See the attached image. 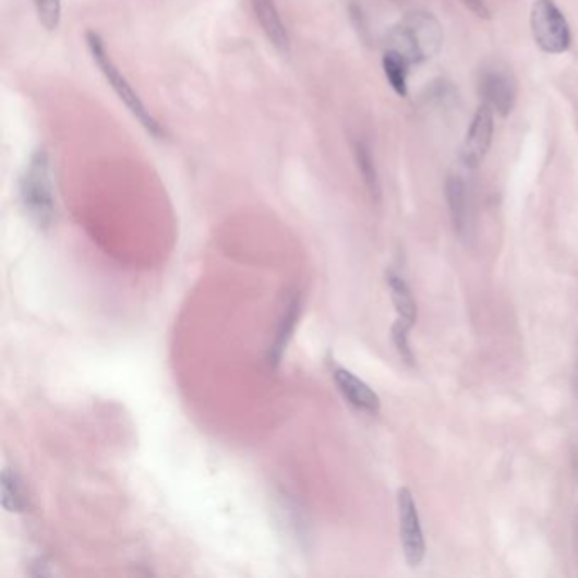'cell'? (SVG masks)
Listing matches in <instances>:
<instances>
[{"label":"cell","mask_w":578,"mask_h":578,"mask_svg":"<svg viewBox=\"0 0 578 578\" xmlns=\"http://www.w3.org/2000/svg\"><path fill=\"white\" fill-rule=\"evenodd\" d=\"M20 197L24 213L33 225L48 229L57 217L53 171L50 155L38 148L29 156L20 177Z\"/></svg>","instance_id":"cell-1"},{"label":"cell","mask_w":578,"mask_h":578,"mask_svg":"<svg viewBox=\"0 0 578 578\" xmlns=\"http://www.w3.org/2000/svg\"><path fill=\"white\" fill-rule=\"evenodd\" d=\"M443 27L426 11L409 12L387 36V51L399 55L409 67L431 60L442 50Z\"/></svg>","instance_id":"cell-2"},{"label":"cell","mask_w":578,"mask_h":578,"mask_svg":"<svg viewBox=\"0 0 578 578\" xmlns=\"http://www.w3.org/2000/svg\"><path fill=\"white\" fill-rule=\"evenodd\" d=\"M85 43H87L88 53H91L92 60L99 67L100 73H103L107 84L111 85L112 91L116 92V96L127 106L128 111L133 115V118L137 119V122L145 128L146 133L158 137V140L167 136L165 128L153 118L152 112L148 111V107L145 106L142 97L137 96V92L134 91L127 75L116 65L111 55L107 51L106 45H104V39L97 33H94V31H88L87 35H85Z\"/></svg>","instance_id":"cell-3"},{"label":"cell","mask_w":578,"mask_h":578,"mask_svg":"<svg viewBox=\"0 0 578 578\" xmlns=\"http://www.w3.org/2000/svg\"><path fill=\"white\" fill-rule=\"evenodd\" d=\"M531 31L544 53L559 55L570 48L571 31L553 0H537L531 9Z\"/></svg>","instance_id":"cell-4"},{"label":"cell","mask_w":578,"mask_h":578,"mask_svg":"<svg viewBox=\"0 0 578 578\" xmlns=\"http://www.w3.org/2000/svg\"><path fill=\"white\" fill-rule=\"evenodd\" d=\"M397 509H399L404 558L409 567H419L426 555V541H424L423 528L419 521L414 495L409 489L402 487L397 494Z\"/></svg>","instance_id":"cell-5"},{"label":"cell","mask_w":578,"mask_h":578,"mask_svg":"<svg viewBox=\"0 0 578 578\" xmlns=\"http://www.w3.org/2000/svg\"><path fill=\"white\" fill-rule=\"evenodd\" d=\"M494 109L487 104H482L473 116L472 124L468 128L460 158L465 167L477 168L485 160L492 140H494Z\"/></svg>","instance_id":"cell-6"},{"label":"cell","mask_w":578,"mask_h":578,"mask_svg":"<svg viewBox=\"0 0 578 578\" xmlns=\"http://www.w3.org/2000/svg\"><path fill=\"white\" fill-rule=\"evenodd\" d=\"M479 91L483 104L491 106L494 112L501 116L510 115L516 104V84L507 70L497 67L485 70L480 76Z\"/></svg>","instance_id":"cell-7"},{"label":"cell","mask_w":578,"mask_h":578,"mask_svg":"<svg viewBox=\"0 0 578 578\" xmlns=\"http://www.w3.org/2000/svg\"><path fill=\"white\" fill-rule=\"evenodd\" d=\"M333 381L342 397L360 411L369 412V414H377L381 411V399L377 394L373 393V388L369 384L358 378L350 370L336 366L333 370Z\"/></svg>","instance_id":"cell-8"},{"label":"cell","mask_w":578,"mask_h":578,"mask_svg":"<svg viewBox=\"0 0 578 578\" xmlns=\"http://www.w3.org/2000/svg\"><path fill=\"white\" fill-rule=\"evenodd\" d=\"M256 21L262 26L268 41L280 51H289L290 39L284 24L282 15L278 11L277 0H252Z\"/></svg>","instance_id":"cell-9"},{"label":"cell","mask_w":578,"mask_h":578,"mask_svg":"<svg viewBox=\"0 0 578 578\" xmlns=\"http://www.w3.org/2000/svg\"><path fill=\"white\" fill-rule=\"evenodd\" d=\"M387 286L390 289V297H393L394 305H396L397 316L404 324L409 327L414 326L418 321V305H416L414 296L411 289L400 275L396 272H388Z\"/></svg>","instance_id":"cell-10"},{"label":"cell","mask_w":578,"mask_h":578,"mask_svg":"<svg viewBox=\"0 0 578 578\" xmlns=\"http://www.w3.org/2000/svg\"><path fill=\"white\" fill-rule=\"evenodd\" d=\"M446 201H448L451 221L458 234L467 229V186L460 177H449L446 182Z\"/></svg>","instance_id":"cell-11"},{"label":"cell","mask_w":578,"mask_h":578,"mask_svg":"<svg viewBox=\"0 0 578 578\" xmlns=\"http://www.w3.org/2000/svg\"><path fill=\"white\" fill-rule=\"evenodd\" d=\"M2 506L8 513H24L27 501L23 480L14 468H4L2 472Z\"/></svg>","instance_id":"cell-12"},{"label":"cell","mask_w":578,"mask_h":578,"mask_svg":"<svg viewBox=\"0 0 578 578\" xmlns=\"http://www.w3.org/2000/svg\"><path fill=\"white\" fill-rule=\"evenodd\" d=\"M354 160H357L358 170H360V176H362L370 197L373 201H378L381 198V180H378L377 167H375V160H373L372 152H370L366 143H354Z\"/></svg>","instance_id":"cell-13"},{"label":"cell","mask_w":578,"mask_h":578,"mask_svg":"<svg viewBox=\"0 0 578 578\" xmlns=\"http://www.w3.org/2000/svg\"><path fill=\"white\" fill-rule=\"evenodd\" d=\"M299 312H301V304L299 299L293 297L290 304L287 305L286 314H284L282 323L278 327L277 338H275L274 347L270 348V363L277 365L282 360L284 351L287 350L290 338H292L293 327H296L297 320H299Z\"/></svg>","instance_id":"cell-14"},{"label":"cell","mask_w":578,"mask_h":578,"mask_svg":"<svg viewBox=\"0 0 578 578\" xmlns=\"http://www.w3.org/2000/svg\"><path fill=\"white\" fill-rule=\"evenodd\" d=\"M382 65H384L388 84L396 91V94H399L400 97L408 96V61L402 60L399 55L393 53V51H385Z\"/></svg>","instance_id":"cell-15"},{"label":"cell","mask_w":578,"mask_h":578,"mask_svg":"<svg viewBox=\"0 0 578 578\" xmlns=\"http://www.w3.org/2000/svg\"><path fill=\"white\" fill-rule=\"evenodd\" d=\"M39 23L46 31H57L61 23V0H33Z\"/></svg>","instance_id":"cell-16"},{"label":"cell","mask_w":578,"mask_h":578,"mask_svg":"<svg viewBox=\"0 0 578 578\" xmlns=\"http://www.w3.org/2000/svg\"><path fill=\"white\" fill-rule=\"evenodd\" d=\"M409 332H411V327L397 320L393 326V341L406 363L414 365V354H412L411 347H409Z\"/></svg>","instance_id":"cell-17"},{"label":"cell","mask_w":578,"mask_h":578,"mask_svg":"<svg viewBox=\"0 0 578 578\" xmlns=\"http://www.w3.org/2000/svg\"><path fill=\"white\" fill-rule=\"evenodd\" d=\"M460 2L465 8L470 9L480 20H489L491 17V12H489L487 5H485L483 0H460Z\"/></svg>","instance_id":"cell-18"},{"label":"cell","mask_w":578,"mask_h":578,"mask_svg":"<svg viewBox=\"0 0 578 578\" xmlns=\"http://www.w3.org/2000/svg\"><path fill=\"white\" fill-rule=\"evenodd\" d=\"M577 472H578V470H577ZM577 541H578V516H577Z\"/></svg>","instance_id":"cell-19"}]
</instances>
